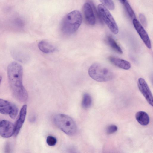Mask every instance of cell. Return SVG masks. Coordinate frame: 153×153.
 <instances>
[{
  "label": "cell",
  "instance_id": "5",
  "mask_svg": "<svg viewBox=\"0 0 153 153\" xmlns=\"http://www.w3.org/2000/svg\"><path fill=\"white\" fill-rule=\"evenodd\" d=\"M97 7V10L102 20L113 33L114 34H117L119 32L118 27L109 10L102 4H99Z\"/></svg>",
  "mask_w": 153,
  "mask_h": 153
},
{
  "label": "cell",
  "instance_id": "3",
  "mask_svg": "<svg viewBox=\"0 0 153 153\" xmlns=\"http://www.w3.org/2000/svg\"><path fill=\"white\" fill-rule=\"evenodd\" d=\"M53 122L59 129L66 134L73 135L77 131V126L75 121L69 116L62 114L55 115Z\"/></svg>",
  "mask_w": 153,
  "mask_h": 153
},
{
  "label": "cell",
  "instance_id": "2",
  "mask_svg": "<svg viewBox=\"0 0 153 153\" xmlns=\"http://www.w3.org/2000/svg\"><path fill=\"white\" fill-rule=\"evenodd\" d=\"M82 21L81 12L78 10L73 11L64 18L61 24V30L66 35H71L78 29Z\"/></svg>",
  "mask_w": 153,
  "mask_h": 153
},
{
  "label": "cell",
  "instance_id": "15",
  "mask_svg": "<svg viewBox=\"0 0 153 153\" xmlns=\"http://www.w3.org/2000/svg\"><path fill=\"white\" fill-rule=\"evenodd\" d=\"M107 39L108 44L113 50L119 54L123 53V51L121 48L111 36H108Z\"/></svg>",
  "mask_w": 153,
  "mask_h": 153
},
{
  "label": "cell",
  "instance_id": "10",
  "mask_svg": "<svg viewBox=\"0 0 153 153\" xmlns=\"http://www.w3.org/2000/svg\"><path fill=\"white\" fill-rule=\"evenodd\" d=\"M27 106L24 105L20 110L19 116L15 126V132L14 135L16 136L18 134L25 120L27 113Z\"/></svg>",
  "mask_w": 153,
  "mask_h": 153
},
{
  "label": "cell",
  "instance_id": "11",
  "mask_svg": "<svg viewBox=\"0 0 153 153\" xmlns=\"http://www.w3.org/2000/svg\"><path fill=\"white\" fill-rule=\"evenodd\" d=\"M18 109L16 105L14 103L10 102L7 105L0 107V113L4 114H8L10 118L14 119L17 115Z\"/></svg>",
  "mask_w": 153,
  "mask_h": 153
},
{
  "label": "cell",
  "instance_id": "8",
  "mask_svg": "<svg viewBox=\"0 0 153 153\" xmlns=\"http://www.w3.org/2000/svg\"><path fill=\"white\" fill-rule=\"evenodd\" d=\"M15 126L11 122L5 120L0 121V135L8 138L14 135Z\"/></svg>",
  "mask_w": 153,
  "mask_h": 153
},
{
  "label": "cell",
  "instance_id": "6",
  "mask_svg": "<svg viewBox=\"0 0 153 153\" xmlns=\"http://www.w3.org/2000/svg\"><path fill=\"white\" fill-rule=\"evenodd\" d=\"M139 89L149 104L152 106L153 105V96L149 86L145 80L139 78L137 81Z\"/></svg>",
  "mask_w": 153,
  "mask_h": 153
},
{
  "label": "cell",
  "instance_id": "1",
  "mask_svg": "<svg viewBox=\"0 0 153 153\" xmlns=\"http://www.w3.org/2000/svg\"><path fill=\"white\" fill-rule=\"evenodd\" d=\"M7 70L9 83L13 95L19 101H26L28 94L22 83V66L18 63L13 62L9 64Z\"/></svg>",
  "mask_w": 153,
  "mask_h": 153
},
{
  "label": "cell",
  "instance_id": "21",
  "mask_svg": "<svg viewBox=\"0 0 153 153\" xmlns=\"http://www.w3.org/2000/svg\"><path fill=\"white\" fill-rule=\"evenodd\" d=\"M139 19L143 25L146 26L147 24V22L145 16L143 14L140 13L139 15Z\"/></svg>",
  "mask_w": 153,
  "mask_h": 153
},
{
  "label": "cell",
  "instance_id": "13",
  "mask_svg": "<svg viewBox=\"0 0 153 153\" xmlns=\"http://www.w3.org/2000/svg\"><path fill=\"white\" fill-rule=\"evenodd\" d=\"M38 46L39 49L45 53H51L55 51L56 50V47L53 45L44 40L40 41Z\"/></svg>",
  "mask_w": 153,
  "mask_h": 153
},
{
  "label": "cell",
  "instance_id": "23",
  "mask_svg": "<svg viewBox=\"0 0 153 153\" xmlns=\"http://www.w3.org/2000/svg\"><path fill=\"white\" fill-rule=\"evenodd\" d=\"M2 79V77L0 75V84L1 82Z\"/></svg>",
  "mask_w": 153,
  "mask_h": 153
},
{
  "label": "cell",
  "instance_id": "16",
  "mask_svg": "<svg viewBox=\"0 0 153 153\" xmlns=\"http://www.w3.org/2000/svg\"><path fill=\"white\" fill-rule=\"evenodd\" d=\"M92 100L91 96L88 93L84 94L82 102V107L84 108L90 107L92 103Z\"/></svg>",
  "mask_w": 153,
  "mask_h": 153
},
{
  "label": "cell",
  "instance_id": "12",
  "mask_svg": "<svg viewBox=\"0 0 153 153\" xmlns=\"http://www.w3.org/2000/svg\"><path fill=\"white\" fill-rule=\"evenodd\" d=\"M109 61L116 66L125 70H128L131 67V63L128 61L114 56L108 57Z\"/></svg>",
  "mask_w": 153,
  "mask_h": 153
},
{
  "label": "cell",
  "instance_id": "20",
  "mask_svg": "<svg viewBox=\"0 0 153 153\" xmlns=\"http://www.w3.org/2000/svg\"><path fill=\"white\" fill-rule=\"evenodd\" d=\"M118 129V127L116 125L112 124L108 126L106 128V132L108 134H111L116 132Z\"/></svg>",
  "mask_w": 153,
  "mask_h": 153
},
{
  "label": "cell",
  "instance_id": "19",
  "mask_svg": "<svg viewBox=\"0 0 153 153\" xmlns=\"http://www.w3.org/2000/svg\"><path fill=\"white\" fill-rule=\"evenodd\" d=\"M46 142L48 145L50 146H53L56 143L57 140L53 136H49L47 137Z\"/></svg>",
  "mask_w": 153,
  "mask_h": 153
},
{
  "label": "cell",
  "instance_id": "22",
  "mask_svg": "<svg viewBox=\"0 0 153 153\" xmlns=\"http://www.w3.org/2000/svg\"><path fill=\"white\" fill-rule=\"evenodd\" d=\"M10 102L8 101L0 99V107L6 106L8 105Z\"/></svg>",
  "mask_w": 153,
  "mask_h": 153
},
{
  "label": "cell",
  "instance_id": "14",
  "mask_svg": "<svg viewBox=\"0 0 153 153\" xmlns=\"http://www.w3.org/2000/svg\"><path fill=\"white\" fill-rule=\"evenodd\" d=\"M135 118L138 122L142 126L148 125L150 119L148 114L145 112L139 111L135 114Z\"/></svg>",
  "mask_w": 153,
  "mask_h": 153
},
{
  "label": "cell",
  "instance_id": "4",
  "mask_svg": "<svg viewBox=\"0 0 153 153\" xmlns=\"http://www.w3.org/2000/svg\"><path fill=\"white\" fill-rule=\"evenodd\" d=\"M88 73L92 79L100 82L110 81L114 77L113 73L109 68L97 63L91 65L88 69Z\"/></svg>",
  "mask_w": 153,
  "mask_h": 153
},
{
  "label": "cell",
  "instance_id": "9",
  "mask_svg": "<svg viewBox=\"0 0 153 153\" xmlns=\"http://www.w3.org/2000/svg\"><path fill=\"white\" fill-rule=\"evenodd\" d=\"M82 12L86 22L91 25H94L96 19L92 6L89 3H86L82 7Z\"/></svg>",
  "mask_w": 153,
  "mask_h": 153
},
{
  "label": "cell",
  "instance_id": "7",
  "mask_svg": "<svg viewBox=\"0 0 153 153\" xmlns=\"http://www.w3.org/2000/svg\"><path fill=\"white\" fill-rule=\"evenodd\" d=\"M134 27L146 47L150 49L152 48L151 42L149 35L140 22L136 18L133 19Z\"/></svg>",
  "mask_w": 153,
  "mask_h": 153
},
{
  "label": "cell",
  "instance_id": "17",
  "mask_svg": "<svg viewBox=\"0 0 153 153\" xmlns=\"http://www.w3.org/2000/svg\"><path fill=\"white\" fill-rule=\"evenodd\" d=\"M123 4L130 17L133 19L136 18L134 11L127 0H126Z\"/></svg>",
  "mask_w": 153,
  "mask_h": 153
},
{
  "label": "cell",
  "instance_id": "18",
  "mask_svg": "<svg viewBox=\"0 0 153 153\" xmlns=\"http://www.w3.org/2000/svg\"><path fill=\"white\" fill-rule=\"evenodd\" d=\"M102 4L109 10H113L115 8L114 2L112 0H99Z\"/></svg>",
  "mask_w": 153,
  "mask_h": 153
},
{
  "label": "cell",
  "instance_id": "24",
  "mask_svg": "<svg viewBox=\"0 0 153 153\" xmlns=\"http://www.w3.org/2000/svg\"><path fill=\"white\" fill-rule=\"evenodd\" d=\"M122 3H123L124 1H125L126 0H119Z\"/></svg>",
  "mask_w": 153,
  "mask_h": 153
}]
</instances>
